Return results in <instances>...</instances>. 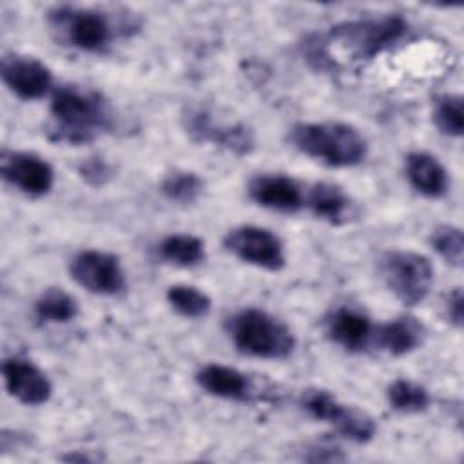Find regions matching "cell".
<instances>
[{"label":"cell","mask_w":464,"mask_h":464,"mask_svg":"<svg viewBox=\"0 0 464 464\" xmlns=\"http://www.w3.org/2000/svg\"><path fill=\"white\" fill-rule=\"evenodd\" d=\"M169 304L183 317L198 319L205 317L210 312V297L196 286L190 285H174L167 290Z\"/></svg>","instance_id":"603a6c76"},{"label":"cell","mask_w":464,"mask_h":464,"mask_svg":"<svg viewBox=\"0 0 464 464\" xmlns=\"http://www.w3.org/2000/svg\"><path fill=\"white\" fill-rule=\"evenodd\" d=\"M0 170L5 181L31 198L45 196L53 183V167L33 152H4Z\"/></svg>","instance_id":"30bf717a"},{"label":"cell","mask_w":464,"mask_h":464,"mask_svg":"<svg viewBox=\"0 0 464 464\" xmlns=\"http://www.w3.org/2000/svg\"><path fill=\"white\" fill-rule=\"evenodd\" d=\"M379 268L390 292L406 306L424 301L433 283L430 259L411 250L386 252L381 257Z\"/></svg>","instance_id":"5b68a950"},{"label":"cell","mask_w":464,"mask_h":464,"mask_svg":"<svg viewBox=\"0 0 464 464\" xmlns=\"http://www.w3.org/2000/svg\"><path fill=\"white\" fill-rule=\"evenodd\" d=\"M326 334L334 343L350 352L366 348L372 339V324L368 317L353 308H335L326 319Z\"/></svg>","instance_id":"5bb4252c"},{"label":"cell","mask_w":464,"mask_h":464,"mask_svg":"<svg viewBox=\"0 0 464 464\" xmlns=\"http://www.w3.org/2000/svg\"><path fill=\"white\" fill-rule=\"evenodd\" d=\"M433 121L437 129L446 136L459 138L464 129V116H462V98L455 94L440 96L435 103Z\"/></svg>","instance_id":"d4e9b609"},{"label":"cell","mask_w":464,"mask_h":464,"mask_svg":"<svg viewBox=\"0 0 464 464\" xmlns=\"http://www.w3.org/2000/svg\"><path fill=\"white\" fill-rule=\"evenodd\" d=\"M51 114L54 120L51 136L56 141L85 143L96 132L111 127V109L102 94L80 87H60L51 100Z\"/></svg>","instance_id":"6da1fadb"},{"label":"cell","mask_w":464,"mask_h":464,"mask_svg":"<svg viewBox=\"0 0 464 464\" xmlns=\"http://www.w3.org/2000/svg\"><path fill=\"white\" fill-rule=\"evenodd\" d=\"M408 31L401 16H382L377 20H359L337 25L330 40L346 51L353 60H370L397 44Z\"/></svg>","instance_id":"277c9868"},{"label":"cell","mask_w":464,"mask_h":464,"mask_svg":"<svg viewBox=\"0 0 464 464\" xmlns=\"http://www.w3.org/2000/svg\"><path fill=\"white\" fill-rule=\"evenodd\" d=\"M462 303L464 299H462L460 288H455L446 299V317L450 319V323H453L459 328L462 324V310H464Z\"/></svg>","instance_id":"83f0119b"},{"label":"cell","mask_w":464,"mask_h":464,"mask_svg":"<svg viewBox=\"0 0 464 464\" xmlns=\"http://www.w3.org/2000/svg\"><path fill=\"white\" fill-rule=\"evenodd\" d=\"M250 198L270 210L295 212L303 205V194L299 185L283 174L256 176L248 185Z\"/></svg>","instance_id":"4fadbf2b"},{"label":"cell","mask_w":464,"mask_h":464,"mask_svg":"<svg viewBox=\"0 0 464 464\" xmlns=\"http://www.w3.org/2000/svg\"><path fill=\"white\" fill-rule=\"evenodd\" d=\"M406 176L411 187L428 198H440L448 190V174L440 161L428 152H411L406 158Z\"/></svg>","instance_id":"2e32d148"},{"label":"cell","mask_w":464,"mask_h":464,"mask_svg":"<svg viewBox=\"0 0 464 464\" xmlns=\"http://www.w3.org/2000/svg\"><path fill=\"white\" fill-rule=\"evenodd\" d=\"M161 192L170 201L188 205L194 203L203 192V181L198 174L188 170H176L165 176L161 183Z\"/></svg>","instance_id":"cb8c5ba5"},{"label":"cell","mask_w":464,"mask_h":464,"mask_svg":"<svg viewBox=\"0 0 464 464\" xmlns=\"http://www.w3.org/2000/svg\"><path fill=\"white\" fill-rule=\"evenodd\" d=\"M51 24L71 45L82 51L98 53L111 40V25L98 11L60 7L51 13Z\"/></svg>","instance_id":"ba28073f"},{"label":"cell","mask_w":464,"mask_h":464,"mask_svg":"<svg viewBox=\"0 0 464 464\" xmlns=\"http://www.w3.org/2000/svg\"><path fill=\"white\" fill-rule=\"evenodd\" d=\"M76 312L74 297L62 288H47L34 303V314L44 323H69Z\"/></svg>","instance_id":"44dd1931"},{"label":"cell","mask_w":464,"mask_h":464,"mask_svg":"<svg viewBox=\"0 0 464 464\" xmlns=\"http://www.w3.org/2000/svg\"><path fill=\"white\" fill-rule=\"evenodd\" d=\"M227 332L241 353L261 359H285L295 344L288 326L259 308H245L230 315Z\"/></svg>","instance_id":"3957f363"},{"label":"cell","mask_w":464,"mask_h":464,"mask_svg":"<svg viewBox=\"0 0 464 464\" xmlns=\"http://www.w3.org/2000/svg\"><path fill=\"white\" fill-rule=\"evenodd\" d=\"M375 341L390 355H404L422 343V326L413 317H397L375 330Z\"/></svg>","instance_id":"ac0fdd59"},{"label":"cell","mask_w":464,"mask_h":464,"mask_svg":"<svg viewBox=\"0 0 464 464\" xmlns=\"http://www.w3.org/2000/svg\"><path fill=\"white\" fill-rule=\"evenodd\" d=\"M225 246L237 259L254 266L276 272L285 266V250L281 239L261 227L243 225L225 236Z\"/></svg>","instance_id":"52a82bcc"},{"label":"cell","mask_w":464,"mask_h":464,"mask_svg":"<svg viewBox=\"0 0 464 464\" xmlns=\"http://www.w3.org/2000/svg\"><path fill=\"white\" fill-rule=\"evenodd\" d=\"M386 393L390 406L401 413H419L424 411L430 404V393L426 388L408 379L393 381Z\"/></svg>","instance_id":"7402d4cb"},{"label":"cell","mask_w":464,"mask_h":464,"mask_svg":"<svg viewBox=\"0 0 464 464\" xmlns=\"http://www.w3.org/2000/svg\"><path fill=\"white\" fill-rule=\"evenodd\" d=\"M290 140L303 154L330 167L357 165L368 150L361 132L339 121L299 123L292 129Z\"/></svg>","instance_id":"7a4b0ae2"},{"label":"cell","mask_w":464,"mask_h":464,"mask_svg":"<svg viewBox=\"0 0 464 464\" xmlns=\"http://www.w3.org/2000/svg\"><path fill=\"white\" fill-rule=\"evenodd\" d=\"M308 207L310 210L334 225L344 223L350 214V199L343 192L341 187L334 183H315L308 192Z\"/></svg>","instance_id":"d6986e66"},{"label":"cell","mask_w":464,"mask_h":464,"mask_svg":"<svg viewBox=\"0 0 464 464\" xmlns=\"http://www.w3.org/2000/svg\"><path fill=\"white\" fill-rule=\"evenodd\" d=\"M160 254L169 263L188 268L205 259V245L192 234H172L161 241Z\"/></svg>","instance_id":"ffe728a7"},{"label":"cell","mask_w":464,"mask_h":464,"mask_svg":"<svg viewBox=\"0 0 464 464\" xmlns=\"http://www.w3.org/2000/svg\"><path fill=\"white\" fill-rule=\"evenodd\" d=\"M78 174L83 178V181H87L89 185L92 187H102L105 185L111 176H112V170L109 167V163L103 160V158H98V156H92V158H87L80 163L78 167Z\"/></svg>","instance_id":"4316f807"},{"label":"cell","mask_w":464,"mask_h":464,"mask_svg":"<svg viewBox=\"0 0 464 464\" xmlns=\"http://www.w3.org/2000/svg\"><path fill=\"white\" fill-rule=\"evenodd\" d=\"M187 129L190 134L198 136L199 140H212L214 143L227 147L232 152L245 154L254 147V136L250 129L245 125H234V127H216L212 125L208 114L196 111L188 114Z\"/></svg>","instance_id":"9a60e30c"},{"label":"cell","mask_w":464,"mask_h":464,"mask_svg":"<svg viewBox=\"0 0 464 464\" xmlns=\"http://www.w3.org/2000/svg\"><path fill=\"white\" fill-rule=\"evenodd\" d=\"M5 388L9 395L24 404H44L51 397V382L45 373L33 362L11 357L2 366Z\"/></svg>","instance_id":"7c38bea8"},{"label":"cell","mask_w":464,"mask_h":464,"mask_svg":"<svg viewBox=\"0 0 464 464\" xmlns=\"http://www.w3.org/2000/svg\"><path fill=\"white\" fill-rule=\"evenodd\" d=\"M4 83L22 100L42 98L53 82L51 71L40 60L31 56H4L0 63Z\"/></svg>","instance_id":"8fae6325"},{"label":"cell","mask_w":464,"mask_h":464,"mask_svg":"<svg viewBox=\"0 0 464 464\" xmlns=\"http://www.w3.org/2000/svg\"><path fill=\"white\" fill-rule=\"evenodd\" d=\"M431 246L444 257L448 263L460 266L462 265V252H464V239L462 230L453 225H440L431 232L430 237Z\"/></svg>","instance_id":"484cf974"},{"label":"cell","mask_w":464,"mask_h":464,"mask_svg":"<svg viewBox=\"0 0 464 464\" xmlns=\"http://www.w3.org/2000/svg\"><path fill=\"white\" fill-rule=\"evenodd\" d=\"M314 455L306 457V460H312V462H335V460H343L344 455H341L339 448H330V446H319V448H314L310 450Z\"/></svg>","instance_id":"f1b7e54d"},{"label":"cell","mask_w":464,"mask_h":464,"mask_svg":"<svg viewBox=\"0 0 464 464\" xmlns=\"http://www.w3.org/2000/svg\"><path fill=\"white\" fill-rule=\"evenodd\" d=\"M301 406L314 419L334 424L346 439L353 442H368L375 433V422L368 413L339 402L337 397L326 390H304L301 395Z\"/></svg>","instance_id":"8992f818"},{"label":"cell","mask_w":464,"mask_h":464,"mask_svg":"<svg viewBox=\"0 0 464 464\" xmlns=\"http://www.w3.org/2000/svg\"><path fill=\"white\" fill-rule=\"evenodd\" d=\"M196 381L207 393L221 399L243 401L248 397L250 392L248 379L236 368H228L223 364L203 366L196 373Z\"/></svg>","instance_id":"e0dca14e"},{"label":"cell","mask_w":464,"mask_h":464,"mask_svg":"<svg viewBox=\"0 0 464 464\" xmlns=\"http://www.w3.org/2000/svg\"><path fill=\"white\" fill-rule=\"evenodd\" d=\"M71 277L85 290L116 295L125 288V276L116 256L102 250H83L71 259Z\"/></svg>","instance_id":"9c48e42d"}]
</instances>
